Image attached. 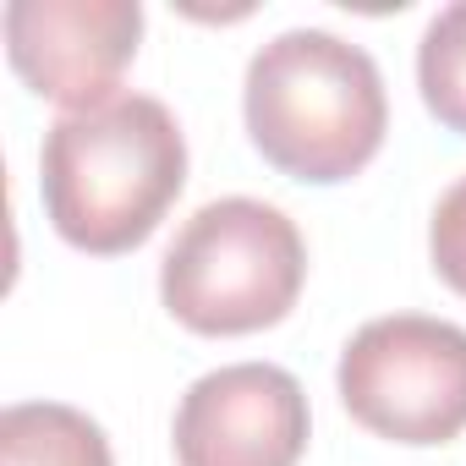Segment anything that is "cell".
<instances>
[{
  "label": "cell",
  "instance_id": "1",
  "mask_svg": "<svg viewBox=\"0 0 466 466\" xmlns=\"http://www.w3.org/2000/svg\"><path fill=\"white\" fill-rule=\"evenodd\" d=\"M187 187V137L154 94H116L45 132L39 192L56 237L116 258L143 248Z\"/></svg>",
  "mask_w": 466,
  "mask_h": 466
},
{
  "label": "cell",
  "instance_id": "2",
  "mask_svg": "<svg viewBox=\"0 0 466 466\" xmlns=\"http://www.w3.org/2000/svg\"><path fill=\"white\" fill-rule=\"evenodd\" d=\"M242 116L253 148L291 181H351L390 132L379 61L324 28H286L248 61Z\"/></svg>",
  "mask_w": 466,
  "mask_h": 466
},
{
  "label": "cell",
  "instance_id": "3",
  "mask_svg": "<svg viewBox=\"0 0 466 466\" xmlns=\"http://www.w3.org/2000/svg\"><path fill=\"white\" fill-rule=\"evenodd\" d=\"M308 280V242L264 198L203 203L159 264V297L192 335H253L280 324Z\"/></svg>",
  "mask_w": 466,
  "mask_h": 466
},
{
  "label": "cell",
  "instance_id": "4",
  "mask_svg": "<svg viewBox=\"0 0 466 466\" xmlns=\"http://www.w3.org/2000/svg\"><path fill=\"white\" fill-rule=\"evenodd\" d=\"M346 411L390 444H450L466 433V329L428 313L362 324L335 368Z\"/></svg>",
  "mask_w": 466,
  "mask_h": 466
},
{
  "label": "cell",
  "instance_id": "5",
  "mask_svg": "<svg viewBox=\"0 0 466 466\" xmlns=\"http://www.w3.org/2000/svg\"><path fill=\"white\" fill-rule=\"evenodd\" d=\"M308 433V395L275 362H230L192 379L170 422L176 466H297Z\"/></svg>",
  "mask_w": 466,
  "mask_h": 466
},
{
  "label": "cell",
  "instance_id": "6",
  "mask_svg": "<svg viewBox=\"0 0 466 466\" xmlns=\"http://www.w3.org/2000/svg\"><path fill=\"white\" fill-rule=\"evenodd\" d=\"M0 28L17 77L72 116L121 94L116 83L137 56L143 6L137 0H12Z\"/></svg>",
  "mask_w": 466,
  "mask_h": 466
},
{
  "label": "cell",
  "instance_id": "7",
  "mask_svg": "<svg viewBox=\"0 0 466 466\" xmlns=\"http://www.w3.org/2000/svg\"><path fill=\"white\" fill-rule=\"evenodd\" d=\"M0 466H116L105 428L61 400H17L0 411Z\"/></svg>",
  "mask_w": 466,
  "mask_h": 466
},
{
  "label": "cell",
  "instance_id": "8",
  "mask_svg": "<svg viewBox=\"0 0 466 466\" xmlns=\"http://www.w3.org/2000/svg\"><path fill=\"white\" fill-rule=\"evenodd\" d=\"M417 88L439 127L466 137V0L444 6L417 45Z\"/></svg>",
  "mask_w": 466,
  "mask_h": 466
},
{
  "label": "cell",
  "instance_id": "9",
  "mask_svg": "<svg viewBox=\"0 0 466 466\" xmlns=\"http://www.w3.org/2000/svg\"><path fill=\"white\" fill-rule=\"evenodd\" d=\"M428 253H433V269L439 280L466 297V176L433 203V225H428Z\"/></svg>",
  "mask_w": 466,
  "mask_h": 466
}]
</instances>
